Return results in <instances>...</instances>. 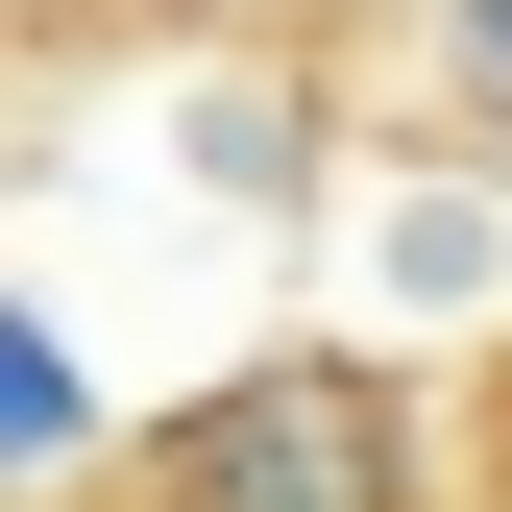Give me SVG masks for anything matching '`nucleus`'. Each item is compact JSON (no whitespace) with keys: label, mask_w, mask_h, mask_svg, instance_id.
Wrapping results in <instances>:
<instances>
[{"label":"nucleus","mask_w":512,"mask_h":512,"mask_svg":"<svg viewBox=\"0 0 512 512\" xmlns=\"http://www.w3.org/2000/svg\"><path fill=\"white\" fill-rule=\"evenodd\" d=\"M464 488H488V512H512V342H488V366H464Z\"/></svg>","instance_id":"obj_2"},{"label":"nucleus","mask_w":512,"mask_h":512,"mask_svg":"<svg viewBox=\"0 0 512 512\" xmlns=\"http://www.w3.org/2000/svg\"><path fill=\"white\" fill-rule=\"evenodd\" d=\"M98 512H488V488H464V415L391 342H244L220 391H171L98 464Z\"/></svg>","instance_id":"obj_1"}]
</instances>
